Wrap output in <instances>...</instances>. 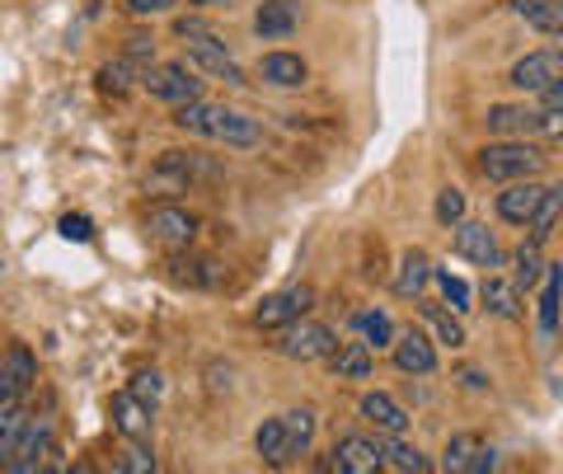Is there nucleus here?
<instances>
[{
    "instance_id": "obj_1",
    "label": "nucleus",
    "mask_w": 563,
    "mask_h": 474,
    "mask_svg": "<svg viewBox=\"0 0 563 474\" xmlns=\"http://www.w3.org/2000/svg\"><path fill=\"white\" fill-rule=\"evenodd\" d=\"M174 122H179L184 132L192 136H207V142H221V146H231V151H250L263 142V128L250 118V113H235V109H221V103H184L179 113H174Z\"/></svg>"
},
{
    "instance_id": "obj_2",
    "label": "nucleus",
    "mask_w": 563,
    "mask_h": 474,
    "mask_svg": "<svg viewBox=\"0 0 563 474\" xmlns=\"http://www.w3.org/2000/svg\"><path fill=\"white\" fill-rule=\"evenodd\" d=\"M479 169L488 184H521V179H540L544 169V151L531 146L526 136H503L479 151Z\"/></svg>"
},
{
    "instance_id": "obj_3",
    "label": "nucleus",
    "mask_w": 563,
    "mask_h": 474,
    "mask_svg": "<svg viewBox=\"0 0 563 474\" xmlns=\"http://www.w3.org/2000/svg\"><path fill=\"white\" fill-rule=\"evenodd\" d=\"M217 179V165L207 161L198 151H165L161 161L151 165L146 174V188L151 192H184V188H198Z\"/></svg>"
},
{
    "instance_id": "obj_4",
    "label": "nucleus",
    "mask_w": 563,
    "mask_h": 474,
    "mask_svg": "<svg viewBox=\"0 0 563 474\" xmlns=\"http://www.w3.org/2000/svg\"><path fill=\"white\" fill-rule=\"evenodd\" d=\"M277 353L291 357V362H320V357L339 353V339H333V329L320 324V320H296V324L282 329Z\"/></svg>"
},
{
    "instance_id": "obj_5",
    "label": "nucleus",
    "mask_w": 563,
    "mask_h": 474,
    "mask_svg": "<svg viewBox=\"0 0 563 474\" xmlns=\"http://www.w3.org/2000/svg\"><path fill=\"white\" fill-rule=\"evenodd\" d=\"M141 85H146V95H151V99L174 103V109H184V103H198V99H202V80H198V76H188V66H179V62L151 66V71L141 76Z\"/></svg>"
},
{
    "instance_id": "obj_6",
    "label": "nucleus",
    "mask_w": 563,
    "mask_h": 474,
    "mask_svg": "<svg viewBox=\"0 0 563 474\" xmlns=\"http://www.w3.org/2000/svg\"><path fill=\"white\" fill-rule=\"evenodd\" d=\"M314 306V291L310 287H282L273 296H263L258 310H254V324L258 329H287L296 320H306V310Z\"/></svg>"
},
{
    "instance_id": "obj_7",
    "label": "nucleus",
    "mask_w": 563,
    "mask_h": 474,
    "mask_svg": "<svg viewBox=\"0 0 563 474\" xmlns=\"http://www.w3.org/2000/svg\"><path fill=\"white\" fill-rule=\"evenodd\" d=\"M451 244H455V254H461L465 263H479V268H488V273L503 268V244L484 221H461L455 225V235H451Z\"/></svg>"
},
{
    "instance_id": "obj_8",
    "label": "nucleus",
    "mask_w": 563,
    "mask_h": 474,
    "mask_svg": "<svg viewBox=\"0 0 563 474\" xmlns=\"http://www.w3.org/2000/svg\"><path fill=\"white\" fill-rule=\"evenodd\" d=\"M146 225H151V235L161 240L165 250H188V244L198 240V217L184 212V207H174V202H165V207H151Z\"/></svg>"
},
{
    "instance_id": "obj_9",
    "label": "nucleus",
    "mask_w": 563,
    "mask_h": 474,
    "mask_svg": "<svg viewBox=\"0 0 563 474\" xmlns=\"http://www.w3.org/2000/svg\"><path fill=\"white\" fill-rule=\"evenodd\" d=\"M563 76V52H554V47H544V52H526V57L512 66V80L521 95H540L544 85H554Z\"/></svg>"
},
{
    "instance_id": "obj_10",
    "label": "nucleus",
    "mask_w": 563,
    "mask_h": 474,
    "mask_svg": "<svg viewBox=\"0 0 563 474\" xmlns=\"http://www.w3.org/2000/svg\"><path fill=\"white\" fill-rule=\"evenodd\" d=\"M544 192H550V184L540 179H521V184H503L498 192V217L512 221V225H531V217L540 212Z\"/></svg>"
},
{
    "instance_id": "obj_11",
    "label": "nucleus",
    "mask_w": 563,
    "mask_h": 474,
    "mask_svg": "<svg viewBox=\"0 0 563 474\" xmlns=\"http://www.w3.org/2000/svg\"><path fill=\"white\" fill-rule=\"evenodd\" d=\"M390 357L404 376H432L437 372V348L432 339L422 329H409V333H399L395 348H390Z\"/></svg>"
},
{
    "instance_id": "obj_12",
    "label": "nucleus",
    "mask_w": 563,
    "mask_h": 474,
    "mask_svg": "<svg viewBox=\"0 0 563 474\" xmlns=\"http://www.w3.org/2000/svg\"><path fill=\"white\" fill-rule=\"evenodd\" d=\"M184 43H188V62L198 66L202 76H217V80H225V85H244L235 57H231V52H225L217 38H184Z\"/></svg>"
},
{
    "instance_id": "obj_13",
    "label": "nucleus",
    "mask_w": 563,
    "mask_h": 474,
    "mask_svg": "<svg viewBox=\"0 0 563 474\" xmlns=\"http://www.w3.org/2000/svg\"><path fill=\"white\" fill-rule=\"evenodd\" d=\"M333 461H339V474H385V451L366 437H343L333 447Z\"/></svg>"
},
{
    "instance_id": "obj_14",
    "label": "nucleus",
    "mask_w": 563,
    "mask_h": 474,
    "mask_svg": "<svg viewBox=\"0 0 563 474\" xmlns=\"http://www.w3.org/2000/svg\"><path fill=\"white\" fill-rule=\"evenodd\" d=\"M296 29H301V0H263L254 14L258 38H291Z\"/></svg>"
},
{
    "instance_id": "obj_15",
    "label": "nucleus",
    "mask_w": 563,
    "mask_h": 474,
    "mask_svg": "<svg viewBox=\"0 0 563 474\" xmlns=\"http://www.w3.org/2000/svg\"><path fill=\"white\" fill-rule=\"evenodd\" d=\"M352 333H357V343H366L372 353H390L395 339H399V333H395V320H390V310H380V306L352 315Z\"/></svg>"
},
{
    "instance_id": "obj_16",
    "label": "nucleus",
    "mask_w": 563,
    "mask_h": 474,
    "mask_svg": "<svg viewBox=\"0 0 563 474\" xmlns=\"http://www.w3.org/2000/svg\"><path fill=\"white\" fill-rule=\"evenodd\" d=\"M151 418H155V414H151L132 390L113 395V428L128 437V442H146V437H151Z\"/></svg>"
},
{
    "instance_id": "obj_17",
    "label": "nucleus",
    "mask_w": 563,
    "mask_h": 474,
    "mask_svg": "<svg viewBox=\"0 0 563 474\" xmlns=\"http://www.w3.org/2000/svg\"><path fill=\"white\" fill-rule=\"evenodd\" d=\"M362 418H366V423H372L376 432H390V437H404V432H409V414H404L385 390L362 395Z\"/></svg>"
},
{
    "instance_id": "obj_18",
    "label": "nucleus",
    "mask_w": 563,
    "mask_h": 474,
    "mask_svg": "<svg viewBox=\"0 0 563 474\" xmlns=\"http://www.w3.org/2000/svg\"><path fill=\"white\" fill-rule=\"evenodd\" d=\"M258 76L277 85V90H296V85H306L310 66H306V57H296V52H268V57L258 62Z\"/></svg>"
},
{
    "instance_id": "obj_19",
    "label": "nucleus",
    "mask_w": 563,
    "mask_h": 474,
    "mask_svg": "<svg viewBox=\"0 0 563 474\" xmlns=\"http://www.w3.org/2000/svg\"><path fill=\"white\" fill-rule=\"evenodd\" d=\"M536 118H540V109H531V103H493L488 109V132H498V136H536Z\"/></svg>"
},
{
    "instance_id": "obj_20",
    "label": "nucleus",
    "mask_w": 563,
    "mask_h": 474,
    "mask_svg": "<svg viewBox=\"0 0 563 474\" xmlns=\"http://www.w3.org/2000/svg\"><path fill=\"white\" fill-rule=\"evenodd\" d=\"M329 366H333V376L339 381H366L376 372V357H372V348L366 343L352 339V343H339V353L329 357Z\"/></svg>"
},
{
    "instance_id": "obj_21",
    "label": "nucleus",
    "mask_w": 563,
    "mask_h": 474,
    "mask_svg": "<svg viewBox=\"0 0 563 474\" xmlns=\"http://www.w3.org/2000/svg\"><path fill=\"white\" fill-rule=\"evenodd\" d=\"M422 324H428L437 333V343H446V348H465L470 343V333L461 324V315H455L451 306H437V301H422Z\"/></svg>"
},
{
    "instance_id": "obj_22",
    "label": "nucleus",
    "mask_w": 563,
    "mask_h": 474,
    "mask_svg": "<svg viewBox=\"0 0 563 474\" xmlns=\"http://www.w3.org/2000/svg\"><path fill=\"white\" fill-rule=\"evenodd\" d=\"M559 306H563V263L544 268V291H540V339L559 333Z\"/></svg>"
},
{
    "instance_id": "obj_23",
    "label": "nucleus",
    "mask_w": 563,
    "mask_h": 474,
    "mask_svg": "<svg viewBox=\"0 0 563 474\" xmlns=\"http://www.w3.org/2000/svg\"><path fill=\"white\" fill-rule=\"evenodd\" d=\"M432 277H437L432 258L422 254V250H409V254L399 258V277H395V291H399V296H413V301H418V296H422V287H428Z\"/></svg>"
},
{
    "instance_id": "obj_24",
    "label": "nucleus",
    "mask_w": 563,
    "mask_h": 474,
    "mask_svg": "<svg viewBox=\"0 0 563 474\" xmlns=\"http://www.w3.org/2000/svg\"><path fill=\"white\" fill-rule=\"evenodd\" d=\"M512 10H517L536 33H544V38L563 33V0H512Z\"/></svg>"
},
{
    "instance_id": "obj_25",
    "label": "nucleus",
    "mask_w": 563,
    "mask_h": 474,
    "mask_svg": "<svg viewBox=\"0 0 563 474\" xmlns=\"http://www.w3.org/2000/svg\"><path fill=\"white\" fill-rule=\"evenodd\" d=\"M479 451H484V437L479 432H455L451 442H446L442 470L446 474H474V465H479Z\"/></svg>"
},
{
    "instance_id": "obj_26",
    "label": "nucleus",
    "mask_w": 563,
    "mask_h": 474,
    "mask_svg": "<svg viewBox=\"0 0 563 474\" xmlns=\"http://www.w3.org/2000/svg\"><path fill=\"white\" fill-rule=\"evenodd\" d=\"M517 283H507V277H493L488 273V283H484V306L488 315H498V320H521V301H517Z\"/></svg>"
},
{
    "instance_id": "obj_27",
    "label": "nucleus",
    "mask_w": 563,
    "mask_h": 474,
    "mask_svg": "<svg viewBox=\"0 0 563 474\" xmlns=\"http://www.w3.org/2000/svg\"><path fill=\"white\" fill-rule=\"evenodd\" d=\"M254 447L268 465H287L291 461V447H287V418H268L258 432H254Z\"/></svg>"
},
{
    "instance_id": "obj_28",
    "label": "nucleus",
    "mask_w": 563,
    "mask_h": 474,
    "mask_svg": "<svg viewBox=\"0 0 563 474\" xmlns=\"http://www.w3.org/2000/svg\"><path fill=\"white\" fill-rule=\"evenodd\" d=\"M563 217V179L550 184V192H544V202H540V212L531 217V244H544L554 235V225Z\"/></svg>"
},
{
    "instance_id": "obj_29",
    "label": "nucleus",
    "mask_w": 563,
    "mask_h": 474,
    "mask_svg": "<svg viewBox=\"0 0 563 474\" xmlns=\"http://www.w3.org/2000/svg\"><path fill=\"white\" fill-rule=\"evenodd\" d=\"M287 418V447H291V455H301V451H310V442H314V428H320V418H314V409H287L282 414Z\"/></svg>"
},
{
    "instance_id": "obj_30",
    "label": "nucleus",
    "mask_w": 563,
    "mask_h": 474,
    "mask_svg": "<svg viewBox=\"0 0 563 474\" xmlns=\"http://www.w3.org/2000/svg\"><path fill=\"white\" fill-rule=\"evenodd\" d=\"M380 451H385V465H395L399 474H432V461L409 442H380Z\"/></svg>"
},
{
    "instance_id": "obj_31",
    "label": "nucleus",
    "mask_w": 563,
    "mask_h": 474,
    "mask_svg": "<svg viewBox=\"0 0 563 474\" xmlns=\"http://www.w3.org/2000/svg\"><path fill=\"white\" fill-rule=\"evenodd\" d=\"M0 372H5L14 385H20V395H24L29 385H33V376H38V362H33V353H29L24 343H14L10 353H5V366H0Z\"/></svg>"
},
{
    "instance_id": "obj_32",
    "label": "nucleus",
    "mask_w": 563,
    "mask_h": 474,
    "mask_svg": "<svg viewBox=\"0 0 563 474\" xmlns=\"http://www.w3.org/2000/svg\"><path fill=\"white\" fill-rule=\"evenodd\" d=\"M544 277V258H540V244L526 240L517 250V291H531L536 283Z\"/></svg>"
},
{
    "instance_id": "obj_33",
    "label": "nucleus",
    "mask_w": 563,
    "mask_h": 474,
    "mask_svg": "<svg viewBox=\"0 0 563 474\" xmlns=\"http://www.w3.org/2000/svg\"><path fill=\"white\" fill-rule=\"evenodd\" d=\"M437 287H442V301H446L455 315H465V310L474 306V301H470V296H474L470 283H465V277H455L451 268H437Z\"/></svg>"
},
{
    "instance_id": "obj_34",
    "label": "nucleus",
    "mask_w": 563,
    "mask_h": 474,
    "mask_svg": "<svg viewBox=\"0 0 563 474\" xmlns=\"http://www.w3.org/2000/svg\"><path fill=\"white\" fill-rule=\"evenodd\" d=\"M24 428H29V414H24V404H10L5 414H0V455L10 461V451H14V442L24 437Z\"/></svg>"
},
{
    "instance_id": "obj_35",
    "label": "nucleus",
    "mask_w": 563,
    "mask_h": 474,
    "mask_svg": "<svg viewBox=\"0 0 563 474\" xmlns=\"http://www.w3.org/2000/svg\"><path fill=\"white\" fill-rule=\"evenodd\" d=\"M437 221H442V225H461L465 221V192L461 188H442V192H437Z\"/></svg>"
},
{
    "instance_id": "obj_36",
    "label": "nucleus",
    "mask_w": 563,
    "mask_h": 474,
    "mask_svg": "<svg viewBox=\"0 0 563 474\" xmlns=\"http://www.w3.org/2000/svg\"><path fill=\"white\" fill-rule=\"evenodd\" d=\"M128 390L141 399V404H146V409L155 414V404H161V390H165V381H161V372H136L132 376V385H128Z\"/></svg>"
},
{
    "instance_id": "obj_37",
    "label": "nucleus",
    "mask_w": 563,
    "mask_h": 474,
    "mask_svg": "<svg viewBox=\"0 0 563 474\" xmlns=\"http://www.w3.org/2000/svg\"><path fill=\"white\" fill-rule=\"evenodd\" d=\"M122 470L128 474H155V451L146 442H132L128 451H122Z\"/></svg>"
},
{
    "instance_id": "obj_38",
    "label": "nucleus",
    "mask_w": 563,
    "mask_h": 474,
    "mask_svg": "<svg viewBox=\"0 0 563 474\" xmlns=\"http://www.w3.org/2000/svg\"><path fill=\"white\" fill-rule=\"evenodd\" d=\"M179 0H122V10L136 14V20H151V14H169Z\"/></svg>"
},
{
    "instance_id": "obj_39",
    "label": "nucleus",
    "mask_w": 563,
    "mask_h": 474,
    "mask_svg": "<svg viewBox=\"0 0 563 474\" xmlns=\"http://www.w3.org/2000/svg\"><path fill=\"white\" fill-rule=\"evenodd\" d=\"M536 136H550V142H559V136H563V109H540Z\"/></svg>"
},
{
    "instance_id": "obj_40",
    "label": "nucleus",
    "mask_w": 563,
    "mask_h": 474,
    "mask_svg": "<svg viewBox=\"0 0 563 474\" xmlns=\"http://www.w3.org/2000/svg\"><path fill=\"white\" fill-rule=\"evenodd\" d=\"M231 376H235V372H231V362H211V366H207V390H211V395L231 390Z\"/></svg>"
},
{
    "instance_id": "obj_41",
    "label": "nucleus",
    "mask_w": 563,
    "mask_h": 474,
    "mask_svg": "<svg viewBox=\"0 0 563 474\" xmlns=\"http://www.w3.org/2000/svg\"><path fill=\"white\" fill-rule=\"evenodd\" d=\"M62 235L66 240H90L95 225H90V217H62Z\"/></svg>"
},
{
    "instance_id": "obj_42",
    "label": "nucleus",
    "mask_w": 563,
    "mask_h": 474,
    "mask_svg": "<svg viewBox=\"0 0 563 474\" xmlns=\"http://www.w3.org/2000/svg\"><path fill=\"white\" fill-rule=\"evenodd\" d=\"M99 76H103V80H99L103 90H128V80H122V76H128V66H122V62H118V66H103Z\"/></svg>"
},
{
    "instance_id": "obj_43",
    "label": "nucleus",
    "mask_w": 563,
    "mask_h": 474,
    "mask_svg": "<svg viewBox=\"0 0 563 474\" xmlns=\"http://www.w3.org/2000/svg\"><path fill=\"white\" fill-rule=\"evenodd\" d=\"M540 99H544V109H563V76H559L554 85H544Z\"/></svg>"
},
{
    "instance_id": "obj_44",
    "label": "nucleus",
    "mask_w": 563,
    "mask_h": 474,
    "mask_svg": "<svg viewBox=\"0 0 563 474\" xmlns=\"http://www.w3.org/2000/svg\"><path fill=\"white\" fill-rule=\"evenodd\" d=\"M474 474H493V447L479 451V465H474Z\"/></svg>"
},
{
    "instance_id": "obj_45",
    "label": "nucleus",
    "mask_w": 563,
    "mask_h": 474,
    "mask_svg": "<svg viewBox=\"0 0 563 474\" xmlns=\"http://www.w3.org/2000/svg\"><path fill=\"white\" fill-rule=\"evenodd\" d=\"M66 474H90V465H70Z\"/></svg>"
},
{
    "instance_id": "obj_46",
    "label": "nucleus",
    "mask_w": 563,
    "mask_h": 474,
    "mask_svg": "<svg viewBox=\"0 0 563 474\" xmlns=\"http://www.w3.org/2000/svg\"><path fill=\"white\" fill-rule=\"evenodd\" d=\"M0 474H10V461H5V455H0Z\"/></svg>"
},
{
    "instance_id": "obj_47",
    "label": "nucleus",
    "mask_w": 563,
    "mask_h": 474,
    "mask_svg": "<svg viewBox=\"0 0 563 474\" xmlns=\"http://www.w3.org/2000/svg\"><path fill=\"white\" fill-rule=\"evenodd\" d=\"M202 5H231V0H202Z\"/></svg>"
},
{
    "instance_id": "obj_48",
    "label": "nucleus",
    "mask_w": 563,
    "mask_h": 474,
    "mask_svg": "<svg viewBox=\"0 0 563 474\" xmlns=\"http://www.w3.org/2000/svg\"><path fill=\"white\" fill-rule=\"evenodd\" d=\"M109 474H128V470H122V465H113V470H109Z\"/></svg>"
},
{
    "instance_id": "obj_49",
    "label": "nucleus",
    "mask_w": 563,
    "mask_h": 474,
    "mask_svg": "<svg viewBox=\"0 0 563 474\" xmlns=\"http://www.w3.org/2000/svg\"><path fill=\"white\" fill-rule=\"evenodd\" d=\"M43 474H66V470H43Z\"/></svg>"
}]
</instances>
